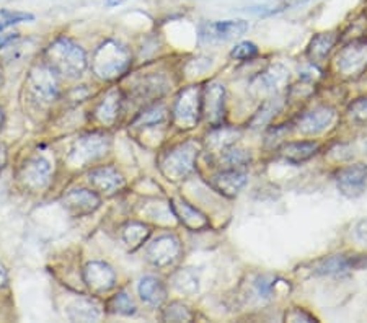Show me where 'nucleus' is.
Instances as JSON below:
<instances>
[{
	"label": "nucleus",
	"instance_id": "21",
	"mask_svg": "<svg viewBox=\"0 0 367 323\" xmlns=\"http://www.w3.org/2000/svg\"><path fill=\"white\" fill-rule=\"evenodd\" d=\"M358 258H351L346 255H333L328 258H324V260H319L314 265L315 275L321 276H330V275H341V273H346L353 268L361 266V263H356Z\"/></svg>",
	"mask_w": 367,
	"mask_h": 323
},
{
	"label": "nucleus",
	"instance_id": "22",
	"mask_svg": "<svg viewBox=\"0 0 367 323\" xmlns=\"http://www.w3.org/2000/svg\"><path fill=\"white\" fill-rule=\"evenodd\" d=\"M320 146L314 141H299V142H287L281 147V157L289 163L299 165L310 160L312 157L319 152Z\"/></svg>",
	"mask_w": 367,
	"mask_h": 323
},
{
	"label": "nucleus",
	"instance_id": "10",
	"mask_svg": "<svg viewBox=\"0 0 367 323\" xmlns=\"http://www.w3.org/2000/svg\"><path fill=\"white\" fill-rule=\"evenodd\" d=\"M83 282L93 294H103L116 286V273L103 261H90L83 268Z\"/></svg>",
	"mask_w": 367,
	"mask_h": 323
},
{
	"label": "nucleus",
	"instance_id": "37",
	"mask_svg": "<svg viewBox=\"0 0 367 323\" xmlns=\"http://www.w3.org/2000/svg\"><path fill=\"white\" fill-rule=\"evenodd\" d=\"M354 237H356V240L367 247V219H363V221H359L358 224H356Z\"/></svg>",
	"mask_w": 367,
	"mask_h": 323
},
{
	"label": "nucleus",
	"instance_id": "17",
	"mask_svg": "<svg viewBox=\"0 0 367 323\" xmlns=\"http://www.w3.org/2000/svg\"><path fill=\"white\" fill-rule=\"evenodd\" d=\"M170 209L178 221H180L186 228H190L191 232H200L209 227V221L207 217L196 209L195 206H191L190 202L185 200H175L170 201Z\"/></svg>",
	"mask_w": 367,
	"mask_h": 323
},
{
	"label": "nucleus",
	"instance_id": "27",
	"mask_svg": "<svg viewBox=\"0 0 367 323\" xmlns=\"http://www.w3.org/2000/svg\"><path fill=\"white\" fill-rule=\"evenodd\" d=\"M172 284L178 292L186 296H193L200 291V280H198V276L190 270L176 271L172 277Z\"/></svg>",
	"mask_w": 367,
	"mask_h": 323
},
{
	"label": "nucleus",
	"instance_id": "19",
	"mask_svg": "<svg viewBox=\"0 0 367 323\" xmlns=\"http://www.w3.org/2000/svg\"><path fill=\"white\" fill-rule=\"evenodd\" d=\"M247 185V173L239 170V168H230V170L219 172L212 177V186L217 191L227 198H234L244 190Z\"/></svg>",
	"mask_w": 367,
	"mask_h": 323
},
{
	"label": "nucleus",
	"instance_id": "30",
	"mask_svg": "<svg viewBox=\"0 0 367 323\" xmlns=\"http://www.w3.org/2000/svg\"><path fill=\"white\" fill-rule=\"evenodd\" d=\"M281 108H282V102L277 100V98L268 100L265 105H263L260 109H258V113L255 114V118L251 119L253 128L261 126V124H266L268 121H271V119L281 111Z\"/></svg>",
	"mask_w": 367,
	"mask_h": 323
},
{
	"label": "nucleus",
	"instance_id": "40",
	"mask_svg": "<svg viewBox=\"0 0 367 323\" xmlns=\"http://www.w3.org/2000/svg\"><path fill=\"white\" fill-rule=\"evenodd\" d=\"M7 282H8L7 270H5V266L2 265V263H0V289H2V287L7 286Z\"/></svg>",
	"mask_w": 367,
	"mask_h": 323
},
{
	"label": "nucleus",
	"instance_id": "23",
	"mask_svg": "<svg viewBox=\"0 0 367 323\" xmlns=\"http://www.w3.org/2000/svg\"><path fill=\"white\" fill-rule=\"evenodd\" d=\"M137 292L141 299L151 307H160L167 299V289L160 280L155 276H144L139 281Z\"/></svg>",
	"mask_w": 367,
	"mask_h": 323
},
{
	"label": "nucleus",
	"instance_id": "31",
	"mask_svg": "<svg viewBox=\"0 0 367 323\" xmlns=\"http://www.w3.org/2000/svg\"><path fill=\"white\" fill-rule=\"evenodd\" d=\"M162 319L167 322H190L193 320V314L186 305L180 304V302H172L163 312Z\"/></svg>",
	"mask_w": 367,
	"mask_h": 323
},
{
	"label": "nucleus",
	"instance_id": "35",
	"mask_svg": "<svg viewBox=\"0 0 367 323\" xmlns=\"http://www.w3.org/2000/svg\"><path fill=\"white\" fill-rule=\"evenodd\" d=\"M255 287H256L258 294L268 299V297L272 296V291H275V287H276V277L260 276L255 282Z\"/></svg>",
	"mask_w": 367,
	"mask_h": 323
},
{
	"label": "nucleus",
	"instance_id": "33",
	"mask_svg": "<svg viewBox=\"0 0 367 323\" xmlns=\"http://www.w3.org/2000/svg\"><path fill=\"white\" fill-rule=\"evenodd\" d=\"M258 56V48L256 44H253L250 41L239 43L237 46L230 51V57L235 59V61H250V59Z\"/></svg>",
	"mask_w": 367,
	"mask_h": 323
},
{
	"label": "nucleus",
	"instance_id": "3",
	"mask_svg": "<svg viewBox=\"0 0 367 323\" xmlns=\"http://www.w3.org/2000/svg\"><path fill=\"white\" fill-rule=\"evenodd\" d=\"M111 141L103 132H90L78 137L72 144L71 151L67 153V163L71 167L83 168L90 163L100 160L110 151Z\"/></svg>",
	"mask_w": 367,
	"mask_h": 323
},
{
	"label": "nucleus",
	"instance_id": "12",
	"mask_svg": "<svg viewBox=\"0 0 367 323\" xmlns=\"http://www.w3.org/2000/svg\"><path fill=\"white\" fill-rule=\"evenodd\" d=\"M62 205L69 214L82 217L95 212L102 205V198L97 191L77 188V190H71L62 198Z\"/></svg>",
	"mask_w": 367,
	"mask_h": 323
},
{
	"label": "nucleus",
	"instance_id": "4",
	"mask_svg": "<svg viewBox=\"0 0 367 323\" xmlns=\"http://www.w3.org/2000/svg\"><path fill=\"white\" fill-rule=\"evenodd\" d=\"M198 146L195 142H185L168 151L160 160V170L168 180L180 181L195 172Z\"/></svg>",
	"mask_w": 367,
	"mask_h": 323
},
{
	"label": "nucleus",
	"instance_id": "29",
	"mask_svg": "<svg viewBox=\"0 0 367 323\" xmlns=\"http://www.w3.org/2000/svg\"><path fill=\"white\" fill-rule=\"evenodd\" d=\"M108 307H110L113 314H118V315L131 317V315L136 314V304H134L131 296H129L127 292H124V291L118 292L116 296H113Z\"/></svg>",
	"mask_w": 367,
	"mask_h": 323
},
{
	"label": "nucleus",
	"instance_id": "15",
	"mask_svg": "<svg viewBox=\"0 0 367 323\" xmlns=\"http://www.w3.org/2000/svg\"><path fill=\"white\" fill-rule=\"evenodd\" d=\"M367 66V43H353L338 54V69L346 76H358Z\"/></svg>",
	"mask_w": 367,
	"mask_h": 323
},
{
	"label": "nucleus",
	"instance_id": "6",
	"mask_svg": "<svg viewBox=\"0 0 367 323\" xmlns=\"http://www.w3.org/2000/svg\"><path fill=\"white\" fill-rule=\"evenodd\" d=\"M27 85L29 92L33 93V97L43 103L56 102L59 98V93H61V90H59L57 74L48 64H39V66L32 69Z\"/></svg>",
	"mask_w": 367,
	"mask_h": 323
},
{
	"label": "nucleus",
	"instance_id": "9",
	"mask_svg": "<svg viewBox=\"0 0 367 323\" xmlns=\"http://www.w3.org/2000/svg\"><path fill=\"white\" fill-rule=\"evenodd\" d=\"M181 243L175 235H160L147 247V260L157 268H168L180 258Z\"/></svg>",
	"mask_w": 367,
	"mask_h": 323
},
{
	"label": "nucleus",
	"instance_id": "2",
	"mask_svg": "<svg viewBox=\"0 0 367 323\" xmlns=\"http://www.w3.org/2000/svg\"><path fill=\"white\" fill-rule=\"evenodd\" d=\"M131 64L132 56L129 49L115 39H106L93 53L92 71L102 81L113 82L123 77Z\"/></svg>",
	"mask_w": 367,
	"mask_h": 323
},
{
	"label": "nucleus",
	"instance_id": "25",
	"mask_svg": "<svg viewBox=\"0 0 367 323\" xmlns=\"http://www.w3.org/2000/svg\"><path fill=\"white\" fill-rule=\"evenodd\" d=\"M335 43H336L335 33L317 34V36H314V39L310 41L309 48H307V57L310 59V62L321 64L330 56Z\"/></svg>",
	"mask_w": 367,
	"mask_h": 323
},
{
	"label": "nucleus",
	"instance_id": "41",
	"mask_svg": "<svg viewBox=\"0 0 367 323\" xmlns=\"http://www.w3.org/2000/svg\"><path fill=\"white\" fill-rule=\"evenodd\" d=\"M305 2H309V0H284L286 7H297V5H302Z\"/></svg>",
	"mask_w": 367,
	"mask_h": 323
},
{
	"label": "nucleus",
	"instance_id": "11",
	"mask_svg": "<svg viewBox=\"0 0 367 323\" xmlns=\"http://www.w3.org/2000/svg\"><path fill=\"white\" fill-rule=\"evenodd\" d=\"M336 118V111L331 106H317L302 114L297 119L296 129L304 136H315L328 129Z\"/></svg>",
	"mask_w": 367,
	"mask_h": 323
},
{
	"label": "nucleus",
	"instance_id": "8",
	"mask_svg": "<svg viewBox=\"0 0 367 323\" xmlns=\"http://www.w3.org/2000/svg\"><path fill=\"white\" fill-rule=\"evenodd\" d=\"M336 186L346 198H359L367 188V165L351 163L336 173Z\"/></svg>",
	"mask_w": 367,
	"mask_h": 323
},
{
	"label": "nucleus",
	"instance_id": "38",
	"mask_svg": "<svg viewBox=\"0 0 367 323\" xmlns=\"http://www.w3.org/2000/svg\"><path fill=\"white\" fill-rule=\"evenodd\" d=\"M286 320H289V322H312V320H315V319L310 314H307V312H304V310L292 309L291 314H286Z\"/></svg>",
	"mask_w": 367,
	"mask_h": 323
},
{
	"label": "nucleus",
	"instance_id": "28",
	"mask_svg": "<svg viewBox=\"0 0 367 323\" xmlns=\"http://www.w3.org/2000/svg\"><path fill=\"white\" fill-rule=\"evenodd\" d=\"M168 114L167 109L163 106H152L139 114L134 121V126H142V128H151V126H160V124L167 123Z\"/></svg>",
	"mask_w": 367,
	"mask_h": 323
},
{
	"label": "nucleus",
	"instance_id": "34",
	"mask_svg": "<svg viewBox=\"0 0 367 323\" xmlns=\"http://www.w3.org/2000/svg\"><path fill=\"white\" fill-rule=\"evenodd\" d=\"M224 160L229 163L230 167H244L250 162V153H247L244 149H232L227 147L224 152Z\"/></svg>",
	"mask_w": 367,
	"mask_h": 323
},
{
	"label": "nucleus",
	"instance_id": "7",
	"mask_svg": "<svg viewBox=\"0 0 367 323\" xmlns=\"http://www.w3.org/2000/svg\"><path fill=\"white\" fill-rule=\"evenodd\" d=\"M53 168L48 158L43 156L29 157L27 162L20 168V180H22L23 186L32 191L44 190L51 181Z\"/></svg>",
	"mask_w": 367,
	"mask_h": 323
},
{
	"label": "nucleus",
	"instance_id": "36",
	"mask_svg": "<svg viewBox=\"0 0 367 323\" xmlns=\"http://www.w3.org/2000/svg\"><path fill=\"white\" fill-rule=\"evenodd\" d=\"M349 114L354 121L367 124V98H361V100L354 102L349 106Z\"/></svg>",
	"mask_w": 367,
	"mask_h": 323
},
{
	"label": "nucleus",
	"instance_id": "1",
	"mask_svg": "<svg viewBox=\"0 0 367 323\" xmlns=\"http://www.w3.org/2000/svg\"><path fill=\"white\" fill-rule=\"evenodd\" d=\"M44 64H48L57 76L67 78L82 77L88 67L87 53L83 48L66 36H59L46 48Z\"/></svg>",
	"mask_w": 367,
	"mask_h": 323
},
{
	"label": "nucleus",
	"instance_id": "43",
	"mask_svg": "<svg viewBox=\"0 0 367 323\" xmlns=\"http://www.w3.org/2000/svg\"><path fill=\"white\" fill-rule=\"evenodd\" d=\"M4 121H5V114H4V109L0 108V129L4 126Z\"/></svg>",
	"mask_w": 367,
	"mask_h": 323
},
{
	"label": "nucleus",
	"instance_id": "18",
	"mask_svg": "<svg viewBox=\"0 0 367 323\" xmlns=\"http://www.w3.org/2000/svg\"><path fill=\"white\" fill-rule=\"evenodd\" d=\"M123 93L118 88H113L103 97V100L98 103L95 108V118L97 121L103 124V126H113L118 121L123 108Z\"/></svg>",
	"mask_w": 367,
	"mask_h": 323
},
{
	"label": "nucleus",
	"instance_id": "16",
	"mask_svg": "<svg viewBox=\"0 0 367 323\" xmlns=\"http://www.w3.org/2000/svg\"><path fill=\"white\" fill-rule=\"evenodd\" d=\"M88 181L93 190L111 195L124 186V178L115 167H98L88 173Z\"/></svg>",
	"mask_w": 367,
	"mask_h": 323
},
{
	"label": "nucleus",
	"instance_id": "39",
	"mask_svg": "<svg viewBox=\"0 0 367 323\" xmlns=\"http://www.w3.org/2000/svg\"><path fill=\"white\" fill-rule=\"evenodd\" d=\"M7 158H8L7 146H5V144L0 142V173H2V170L5 168V165H7Z\"/></svg>",
	"mask_w": 367,
	"mask_h": 323
},
{
	"label": "nucleus",
	"instance_id": "20",
	"mask_svg": "<svg viewBox=\"0 0 367 323\" xmlns=\"http://www.w3.org/2000/svg\"><path fill=\"white\" fill-rule=\"evenodd\" d=\"M289 81V72L282 66H271L253 81V88L260 93H275Z\"/></svg>",
	"mask_w": 367,
	"mask_h": 323
},
{
	"label": "nucleus",
	"instance_id": "5",
	"mask_svg": "<svg viewBox=\"0 0 367 323\" xmlns=\"http://www.w3.org/2000/svg\"><path fill=\"white\" fill-rule=\"evenodd\" d=\"M172 114L173 123L180 129L195 128L202 114V88L200 85H191L181 90L173 105Z\"/></svg>",
	"mask_w": 367,
	"mask_h": 323
},
{
	"label": "nucleus",
	"instance_id": "13",
	"mask_svg": "<svg viewBox=\"0 0 367 323\" xmlns=\"http://www.w3.org/2000/svg\"><path fill=\"white\" fill-rule=\"evenodd\" d=\"M250 25L245 20H226V22H211L202 25L201 38L205 41H230L245 34Z\"/></svg>",
	"mask_w": 367,
	"mask_h": 323
},
{
	"label": "nucleus",
	"instance_id": "24",
	"mask_svg": "<svg viewBox=\"0 0 367 323\" xmlns=\"http://www.w3.org/2000/svg\"><path fill=\"white\" fill-rule=\"evenodd\" d=\"M66 314L74 322H95L102 317V310L97 301L81 297L67 305Z\"/></svg>",
	"mask_w": 367,
	"mask_h": 323
},
{
	"label": "nucleus",
	"instance_id": "42",
	"mask_svg": "<svg viewBox=\"0 0 367 323\" xmlns=\"http://www.w3.org/2000/svg\"><path fill=\"white\" fill-rule=\"evenodd\" d=\"M123 2H124V0H106V5H108V7H115V5H120Z\"/></svg>",
	"mask_w": 367,
	"mask_h": 323
},
{
	"label": "nucleus",
	"instance_id": "32",
	"mask_svg": "<svg viewBox=\"0 0 367 323\" xmlns=\"http://www.w3.org/2000/svg\"><path fill=\"white\" fill-rule=\"evenodd\" d=\"M33 20L34 17L32 13L12 12V10H0V32L13 27V25H18L22 22H33Z\"/></svg>",
	"mask_w": 367,
	"mask_h": 323
},
{
	"label": "nucleus",
	"instance_id": "26",
	"mask_svg": "<svg viewBox=\"0 0 367 323\" xmlns=\"http://www.w3.org/2000/svg\"><path fill=\"white\" fill-rule=\"evenodd\" d=\"M151 227L144 222H127L126 226L123 227V242L126 243L127 247H131V250H136V248L142 247L144 243L147 242V238L151 237Z\"/></svg>",
	"mask_w": 367,
	"mask_h": 323
},
{
	"label": "nucleus",
	"instance_id": "14",
	"mask_svg": "<svg viewBox=\"0 0 367 323\" xmlns=\"http://www.w3.org/2000/svg\"><path fill=\"white\" fill-rule=\"evenodd\" d=\"M226 113V88L221 83H209L202 90V114L212 126H219Z\"/></svg>",
	"mask_w": 367,
	"mask_h": 323
}]
</instances>
